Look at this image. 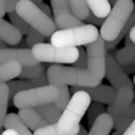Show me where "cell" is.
<instances>
[{
	"mask_svg": "<svg viewBox=\"0 0 135 135\" xmlns=\"http://www.w3.org/2000/svg\"><path fill=\"white\" fill-rule=\"evenodd\" d=\"M106 54L104 40L100 35L95 42L86 46L87 66L86 68H78V86L92 87L102 83L106 70Z\"/></svg>",
	"mask_w": 135,
	"mask_h": 135,
	"instance_id": "obj_1",
	"label": "cell"
},
{
	"mask_svg": "<svg viewBox=\"0 0 135 135\" xmlns=\"http://www.w3.org/2000/svg\"><path fill=\"white\" fill-rule=\"evenodd\" d=\"M98 36L99 31L96 26L88 23L78 27L56 30L51 35V44L57 47H80L95 42Z\"/></svg>",
	"mask_w": 135,
	"mask_h": 135,
	"instance_id": "obj_2",
	"label": "cell"
},
{
	"mask_svg": "<svg viewBox=\"0 0 135 135\" xmlns=\"http://www.w3.org/2000/svg\"><path fill=\"white\" fill-rule=\"evenodd\" d=\"M134 11L132 0H117L108 15L104 17L103 23L100 24V36L104 42H111L119 36L123 26L126 24L127 19Z\"/></svg>",
	"mask_w": 135,
	"mask_h": 135,
	"instance_id": "obj_3",
	"label": "cell"
},
{
	"mask_svg": "<svg viewBox=\"0 0 135 135\" xmlns=\"http://www.w3.org/2000/svg\"><path fill=\"white\" fill-rule=\"evenodd\" d=\"M15 12L31 28L36 30L46 37H50L56 31L54 19L47 16L35 3L30 2V0H19L15 6Z\"/></svg>",
	"mask_w": 135,
	"mask_h": 135,
	"instance_id": "obj_4",
	"label": "cell"
},
{
	"mask_svg": "<svg viewBox=\"0 0 135 135\" xmlns=\"http://www.w3.org/2000/svg\"><path fill=\"white\" fill-rule=\"evenodd\" d=\"M90 103H91V98L86 91L79 90V91L74 92V95L70 98L67 106L62 111L60 118L57 119L56 124L60 128L78 127L83 118V115L87 111V107L90 106Z\"/></svg>",
	"mask_w": 135,
	"mask_h": 135,
	"instance_id": "obj_5",
	"label": "cell"
},
{
	"mask_svg": "<svg viewBox=\"0 0 135 135\" xmlns=\"http://www.w3.org/2000/svg\"><path fill=\"white\" fill-rule=\"evenodd\" d=\"M39 63H74L78 57V47H57L51 43H37L31 47Z\"/></svg>",
	"mask_w": 135,
	"mask_h": 135,
	"instance_id": "obj_6",
	"label": "cell"
},
{
	"mask_svg": "<svg viewBox=\"0 0 135 135\" xmlns=\"http://www.w3.org/2000/svg\"><path fill=\"white\" fill-rule=\"evenodd\" d=\"M57 96V88L52 84H46L40 87H32L15 94L12 103L16 108L36 107L46 103H54Z\"/></svg>",
	"mask_w": 135,
	"mask_h": 135,
	"instance_id": "obj_7",
	"label": "cell"
},
{
	"mask_svg": "<svg viewBox=\"0 0 135 135\" xmlns=\"http://www.w3.org/2000/svg\"><path fill=\"white\" fill-rule=\"evenodd\" d=\"M47 82L55 87L78 84V68L64 66H51L47 70Z\"/></svg>",
	"mask_w": 135,
	"mask_h": 135,
	"instance_id": "obj_8",
	"label": "cell"
},
{
	"mask_svg": "<svg viewBox=\"0 0 135 135\" xmlns=\"http://www.w3.org/2000/svg\"><path fill=\"white\" fill-rule=\"evenodd\" d=\"M104 76L108 79L111 86L117 90L120 87H132L134 83L130 80L127 74L123 71L122 66L115 60L114 55L106 54V70H104Z\"/></svg>",
	"mask_w": 135,
	"mask_h": 135,
	"instance_id": "obj_9",
	"label": "cell"
},
{
	"mask_svg": "<svg viewBox=\"0 0 135 135\" xmlns=\"http://www.w3.org/2000/svg\"><path fill=\"white\" fill-rule=\"evenodd\" d=\"M134 100V88L132 87H120L115 90V96L107 107V114L111 115L114 120H117L119 115L128 107Z\"/></svg>",
	"mask_w": 135,
	"mask_h": 135,
	"instance_id": "obj_10",
	"label": "cell"
},
{
	"mask_svg": "<svg viewBox=\"0 0 135 135\" xmlns=\"http://www.w3.org/2000/svg\"><path fill=\"white\" fill-rule=\"evenodd\" d=\"M4 62H17L22 67L39 64L31 50L27 48H0V63Z\"/></svg>",
	"mask_w": 135,
	"mask_h": 135,
	"instance_id": "obj_11",
	"label": "cell"
},
{
	"mask_svg": "<svg viewBox=\"0 0 135 135\" xmlns=\"http://www.w3.org/2000/svg\"><path fill=\"white\" fill-rule=\"evenodd\" d=\"M78 86V84H76ZM83 90L86 91L92 102H99L102 104H110L115 96V88L111 86H106V84H96L92 87H83V86H78V91Z\"/></svg>",
	"mask_w": 135,
	"mask_h": 135,
	"instance_id": "obj_12",
	"label": "cell"
},
{
	"mask_svg": "<svg viewBox=\"0 0 135 135\" xmlns=\"http://www.w3.org/2000/svg\"><path fill=\"white\" fill-rule=\"evenodd\" d=\"M19 118L22 119V122L31 130H36L48 124L47 120H44L39 114L36 112L33 107H24V108H19Z\"/></svg>",
	"mask_w": 135,
	"mask_h": 135,
	"instance_id": "obj_13",
	"label": "cell"
},
{
	"mask_svg": "<svg viewBox=\"0 0 135 135\" xmlns=\"http://www.w3.org/2000/svg\"><path fill=\"white\" fill-rule=\"evenodd\" d=\"M90 134L88 135H110L111 130L114 128V119L107 112H102L96 117L90 126Z\"/></svg>",
	"mask_w": 135,
	"mask_h": 135,
	"instance_id": "obj_14",
	"label": "cell"
},
{
	"mask_svg": "<svg viewBox=\"0 0 135 135\" xmlns=\"http://www.w3.org/2000/svg\"><path fill=\"white\" fill-rule=\"evenodd\" d=\"M23 39V35L19 32L9 22H6L3 17H0V40H3L7 44L16 46Z\"/></svg>",
	"mask_w": 135,
	"mask_h": 135,
	"instance_id": "obj_15",
	"label": "cell"
},
{
	"mask_svg": "<svg viewBox=\"0 0 135 135\" xmlns=\"http://www.w3.org/2000/svg\"><path fill=\"white\" fill-rule=\"evenodd\" d=\"M126 46L122 50H118L114 54V57L120 66H126L135 62V44L126 33Z\"/></svg>",
	"mask_w": 135,
	"mask_h": 135,
	"instance_id": "obj_16",
	"label": "cell"
},
{
	"mask_svg": "<svg viewBox=\"0 0 135 135\" xmlns=\"http://www.w3.org/2000/svg\"><path fill=\"white\" fill-rule=\"evenodd\" d=\"M4 127L13 130L17 135H32L30 128L22 122L17 114H7L4 119Z\"/></svg>",
	"mask_w": 135,
	"mask_h": 135,
	"instance_id": "obj_17",
	"label": "cell"
},
{
	"mask_svg": "<svg viewBox=\"0 0 135 135\" xmlns=\"http://www.w3.org/2000/svg\"><path fill=\"white\" fill-rule=\"evenodd\" d=\"M78 130L79 126L74 128H60L56 123H48L44 127L36 128L32 135H75Z\"/></svg>",
	"mask_w": 135,
	"mask_h": 135,
	"instance_id": "obj_18",
	"label": "cell"
},
{
	"mask_svg": "<svg viewBox=\"0 0 135 135\" xmlns=\"http://www.w3.org/2000/svg\"><path fill=\"white\" fill-rule=\"evenodd\" d=\"M20 70H22V64H19L17 62L0 63V83L12 80L20 74Z\"/></svg>",
	"mask_w": 135,
	"mask_h": 135,
	"instance_id": "obj_19",
	"label": "cell"
},
{
	"mask_svg": "<svg viewBox=\"0 0 135 135\" xmlns=\"http://www.w3.org/2000/svg\"><path fill=\"white\" fill-rule=\"evenodd\" d=\"M134 115H135V106H134V102H131L128 107L118 117V119L114 120V128L122 134L127 128V126L134 120Z\"/></svg>",
	"mask_w": 135,
	"mask_h": 135,
	"instance_id": "obj_20",
	"label": "cell"
},
{
	"mask_svg": "<svg viewBox=\"0 0 135 135\" xmlns=\"http://www.w3.org/2000/svg\"><path fill=\"white\" fill-rule=\"evenodd\" d=\"M33 108L48 123H56L57 119L60 118V114H62V111L57 110L54 106V103H46V104H42V106H36Z\"/></svg>",
	"mask_w": 135,
	"mask_h": 135,
	"instance_id": "obj_21",
	"label": "cell"
},
{
	"mask_svg": "<svg viewBox=\"0 0 135 135\" xmlns=\"http://www.w3.org/2000/svg\"><path fill=\"white\" fill-rule=\"evenodd\" d=\"M90 12H92L95 16L98 17H106L111 9V4L108 0H84Z\"/></svg>",
	"mask_w": 135,
	"mask_h": 135,
	"instance_id": "obj_22",
	"label": "cell"
},
{
	"mask_svg": "<svg viewBox=\"0 0 135 135\" xmlns=\"http://www.w3.org/2000/svg\"><path fill=\"white\" fill-rule=\"evenodd\" d=\"M8 86L6 83H0V128L4 127V119L7 115V108H8Z\"/></svg>",
	"mask_w": 135,
	"mask_h": 135,
	"instance_id": "obj_23",
	"label": "cell"
},
{
	"mask_svg": "<svg viewBox=\"0 0 135 135\" xmlns=\"http://www.w3.org/2000/svg\"><path fill=\"white\" fill-rule=\"evenodd\" d=\"M68 4H70V9L72 15H75L79 20H84L87 17L90 9L84 0H68Z\"/></svg>",
	"mask_w": 135,
	"mask_h": 135,
	"instance_id": "obj_24",
	"label": "cell"
},
{
	"mask_svg": "<svg viewBox=\"0 0 135 135\" xmlns=\"http://www.w3.org/2000/svg\"><path fill=\"white\" fill-rule=\"evenodd\" d=\"M8 100H12L15 94H17L19 91H23V90H27V88H32L35 87L33 83L31 80H26V79H22V80H8Z\"/></svg>",
	"mask_w": 135,
	"mask_h": 135,
	"instance_id": "obj_25",
	"label": "cell"
},
{
	"mask_svg": "<svg viewBox=\"0 0 135 135\" xmlns=\"http://www.w3.org/2000/svg\"><path fill=\"white\" fill-rule=\"evenodd\" d=\"M44 66H42L40 63L39 64H35V66H23L22 70H20V74L17 76L20 79H26V80H31L36 76H39L43 71H44Z\"/></svg>",
	"mask_w": 135,
	"mask_h": 135,
	"instance_id": "obj_26",
	"label": "cell"
},
{
	"mask_svg": "<svg viewBox=\"0 0 135 135\" xmlns=\"http://www.w3.org/2000/svg\"><path fill=\"white\" fill-rule=\"evenodd\" d=\"M57 96L56 99L54 100V106L59 110V111H63L64 107L67 106L68 100H70V90L66 87V86H57Z\"/></svg>",
	"mask_w": 135,
	"mask_h": 135,
	"instance_id": "obj_27",
	"label": "cell"
},
{
	"mask_svg": "<svg viewBox=\"0 0 135 135\" xmlns=\"http://www.w3.org/2000/svg\"><path fill=\"white\" fill-rule=\"evenodd\" d=\"M8 17H9V22H11V24L15 27V28H17L19 30V32H20L22 35H27V32L30 31V26L23 20V19L19 16L15 11H12V12H8Z\"/></svg>",
	"mask_w": 135,
	"mask_h": 135,
	"instance_id": "obj_28",
	"label": "cell"
},
{
	"mask_svg": "<svg viewBox=\"0 0 135 135\" xmlns=\"http://www.w3.org/2000/svg\"><path fill=\"white\" fill-rule=\"evenodd\" d=\"M51 11L54 16L70 13L71 9H70L68 0H51Z\"/></svg>",
	"mask_w": 135,
	"mask_h": 135,
	"instance_id": "obj_29",
	"label": "cell"
},
{
	"mask_svg": "<svg viewBox=\"0 0 135 135\" xmlns=\"http://www.w3.org/2000/svg\"><path fill=\"white\" fill-rule=\"evenodd\" d=\"M104 106L102 104V103H99V102H94V103H90V106L87 107V122H88V124L91 126L92 124V122H94V119L98 117L99 114H102V112H104Z\"/></svg>",
	"mask_w": 135,
	"mask_h": 135,
	"instance_id": "obj_30",
	"label": "cell"
},
{
	"mask_svg": "<svg viewBox=\"0 0 135 135\" xmlns=\"http://www.w3.org/2000/svg\"><path fill=\"white\" fill-rule=\"evenodd\" d=\"M27 39H26V44L31 48L32 46L37 44V43H44V39H46V36H43L40 32H37L36 30L33 28H30V31L27 32Z\"/></svg>",
	"mask_w": 135,
	"mask_h": 135,
	"instance_id": "obj_31",
	"label": "cell"
},
{
	"mask_svg": "<svg viewBox=\"0 0 135 135\" xmlns=\"http://www.w3.org/2000/svg\"><path fill=\"white\" fill-rule=\"evenodd\" d=\"M74 64V67H76V68H86V66H87V55H86V48H82V46H80V48H78V57H76V60L72 63Z\"/></svg>",
	"mask_w": 135,
	"mask_h": 135,
	"instance_id": "obj_32",
	"label": "cell"
},
{
	"mask_svg": "<svg viewBox=\"0 0 135 135\" xmlns=\"http://www.w3.org/2000/svg\"><path fill=\"white\" fill-rule=\"evenodd\" d=\"M135 26V13H134V11L131 12V15H130V17L127 19V22H126V24L123 26V28H122V31H120V33H119V37L120 39H123L124 37V35L130 31V28H132Z\"/></svg>",
	"mask_w": 135,
	"mask_h": 135,
	"instance_id": "obj_33",
	"label": "cell"
},
{
	"mask_svg": "<svg viewBox=\"0 0 135 135\" xmlns=\"http://www.w3.org/2000/svg\"><path fill=\"white\" fill-rule=\"evenodd\" d=\"M31 82L33 83L35 87H40V86H46V84H48V82H47V71L44 70L39 76H36V78L31 79Z\"/></svg>",
	"mask_w": 135,
	"mask_h": 135,
	"instance_id": "obj_34",
	"label": "cell"
},
{
	"mask_svg": "<svg viewBox=\"0 0 135 135\" xmlns=\"http://www.w3.org/2000/svg\"><path fill=\"white\" fill-rule=\"evenodd\" d=\"M86 22H88L90 24H94V26H100L102 23H103V20L104 19L103 17H98V16H95L92 12H88V15H87V17L84 19Z\"/></svg>",
	"mask_w": 135,
	"mask_h": 135,
	"instance_id": "obj_35",
	"label": "cell"
},
{
	"mask_svg": "<svg viewBox=\"0 0 135 135\" xmlns=\"http://www.w3.org/2000/svg\"><path fill=\"white\" fill-rule=\"evenodd\" d=\"M120 135H135V120H132Z\"/></svg>",
	"mask_w": 135,
	"mask_h": 135,
	"instance_id": "obj_36",
	"label": "cell"
},
{
	"mask_svg": "<svg viewBox=\"0 0 135 135\" xmlns=\"http://www.w3.org/2000/svg\"><path fill=\"white\" fill-rule=\"evenodd\" d=\"M19 0H6V13L15 11V6Z\"/></svg>",
	"mask_w": 135,
	"mask_h": 135,
	"instance_id": "obj_37",
	"label": "cell"
},
{
	"mask_svg": "<svg viewBox=\"0 0 135 135\" xmlns=\"http://www.w3.org/2000/svg\"><path fill=\"white\" fill-rule=\"evenodd\" d=\"M36 6L40 8V11H43V12H44V13H46L47 16H50V17H51V13H52V11H51V8H50V7H48L47 4H44V3L42 2V3L36 4Z\"/></svg>",
	"mask_w": 135,
	"mask_h": 135,
	"instance_id": "obj_38",
	"label": "cell"
},
{
	"mask_svg": "<svg viewBox=\"0 0 135 135\" xmlns=\"http://www.w3.org/2000/svg\"><path fill=\"white\" fill-rule=\"evenodd\" d=\"M123 71L126 74H130V72H134L135 71V67H134V63H130V64H126L123 66Z\"/></svg>",
	"mask_w": 135,
	"mask_h": 135,
	"instance_id": "obj_39",
	"label": "cell"
},
{
	"mask_svg": "<svg viewBox=\"0 0 135 135\" xmlns=\"http://www.w3.org/2000/svg\"><path fill=\"white\" fill-rule=\"evenodd\" d=\"M6 15V0H0V17Z\"/></svg>",
	"mask_w": 135,
	"mask_h": 135,
	"instance_id": "obj_40",
	"label": "cell"
},
{
	"mask_svg": "<svg viewBox=\"0 0 135 135\" xmlns=\"http://www.w3.org/2000/svg\"><path fill=\"white\" fill-rule=\"evenodd\" d=\"M127 35H128V37H130V39L135 43V26L132 27V28H130V31L127 32Z\"/></svg>",
	"mask_w": 135,
	"mask_h": 135,
	"instance_id": "obj_41",
	"label": "cell"
},
{
	"mask_svg": "<svg viewBox=\"0 0 135 135\" xmlns=\"http://www.w3.org/2000/svg\"><path fill=\"white\" fill-rule=\"evenodd\" d=\"M87 134H88V132H87V130H86L83 126H80V124H79V130H78V132H76L75 135H87Z\"/></svg>",
	"mask_w": 135,
	"mask_h": 135,
	"instance_id": "obj_42",
	"label": "cell"
},
{
	"mask_svg": "<svg viewBox=\"0 0 135 135\" xmlns=\"http://www.w3.org/2000/svg\"><path fill=\"white\" fill-rule=\"evenodd\" d=\"M2 135H17L13 130H11V128H6L3 132H2Z\"/></svg>",
	"mask_w": 135,
	"mask_h": 135,
	"instance_id": "obj_43",
	"label": "cell"
},
{
	"mask_svg": "<svg viewBox=\"0 0 135 135\" xmlns=\"http://www.w3.org/2000/svg\"><path fill=\"white\" fill-rule=\"evenodd\" d=\"M6 46H7V43H4L3 40H0V48H6Z\"/></svg>",
	"mask_w": 135,
	"mask_h": 135,
	"instance_id": "obj_44",
	"label": "cell"
},
{
	"mask_svg": "<svg viewBox=\"0 0 135 135\" xmlns=\"http://www.w3.org/2000/svg\"><path fill=\"white\" fill-rule=\"evenodd\" d=\"M30 2H32V3H35V4H39V3L43 2V0H30Z\"/></svg>",
	"mask_w": 135,
	"mask_h": 135,
	"instance_id": "obj_45",
	"label": "cell"
},
{
	"mask_svg": "<svg viewBox=\"0 0 135 135\" xmlns=\"http://www.w3.org/2000/svg\"><path fill=\"white\" fill-rule=\"evenodd\" d=\"M112 135H120V132H119V131H115V132H114Z\"/></svg>",
	"mask_w": 135,
	"mask_h": 135,
	"instance_id": "obj_46",
	"label": "cell"
},
{
	"mask_svg": "<svg viewBox=\"0 0 135 135\" xmlns=\"http://www.w3.org/2000/svg\"><path fill=\"white\" fill-rule=\"evenodd\" d=\"M115 2H117V0H108V3H111V4H114Z\"/></svg>",
	"mask_w": 135,
	"mask_h": 135,
	"instance_id": "obj_47",
	"label": "cell"
},
{
	"mask_svg": "<svg viewBox=\"0 0 135 135\" xmlns=\"http://www.w3.org/2000/svg\"><path fill=\"white\" fill-rule=\"evenodd\" d=\"M2 132H3V128H0V135H2Z\"/></svg>",
	"mask_w": 135,
	"mask_h": 135,
	"instance_id": "obj_48",
	"label": "cell"
},
{
	"mask_svg": "<svg viewBox=\"0 0 135 135\" xmlns=\"http://www.w3.org/2000/svg\"><path fill=\"white\" fill-rule=\"evenodd\" d=\"M87 135H88V134H87Z\"/></svg>",
	"mask_w": 135,
	"mask_h": 135,
	"instance_id": "obj_49",
	"label": "cell"
}]
</instances>
